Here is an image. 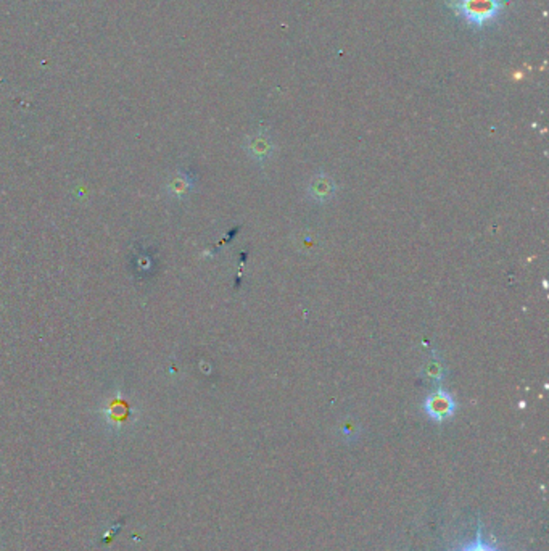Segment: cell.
Returning a JSON list of instances; mask_svg holds the SVG:
<instances>
[{
  "instance_id": "1",
  "label": "cell",
  "mask_w": 549,
  "mask_h": 551,
  "mask_svg": "<svg viewBox=\"0 0 549 551\" xmlns=\"http://www.w3.org/2000/svg\"><path fill=\"white\" fill-rule=\"evenodd\" d=\"M456 12L469 25L485 26L495 21L501 12L499 0H458Z\"/></svg>"
},
{
  "instance_id": "2",
  "label": "cell",
  "mask_w": 549,
  "mask_h": 551,
  "mask_svg": "<svg viewBox=\"0 0 549 551\" xmlns=\"http://www.w3.org/2000/svg\"><path fill=\"white\" fill-rule=\"evenodd\" d=\"M456 400L444 388L438 387L424 400V411L435 422H444L451 419L456 413Z\"/></svg>"
},
{
  "instance_id": "3",
  "label": "cell",
  "mask_w": 549,
  "mask_h": 551,
  "mask_svg": "<svg viewBox=\"0 0 549 551\" xmlns=\"http://www.w3.org/2000/svg\"><path fill=\"white\" fill-rule=\"evenodd\" d=\"M337 194V184L332 176L325 173H318L311 178L306 186V197L314 203H327Z\"/></svg>"
},
{
  "instance_id": "4",
  "label": "cell",
  "mask_w": 549,
  "mask_h": 551,
  "mask_svg": "<svg viewBox=\"0 0 549 551\" xmlns=\"http://www.w3.org/2000/svg\"><path fill=\"white\" fill-rule=\"evenodd\" d=\"M245 150H247L248 156L253 161H257V163H266L274 155L276 145H274L271 136L268 132H257V134L247 137Z\"/></svg>"
},
{
  "instance_id": "5",
  "label": "cell",
  "mask_w": 549,
  "mask_h": 551,
  "mask_svg": "<svg viewBox=\"0 0 549 551\" xmlns=\"http://www.w3.org/2000/svg\"><path fill=\"white\" fill-rule=\"evenodd\" d=\"M444 374H446V368H444V363L442 358L437 355L430 356V360L424 364L422 369V376L427 379V381L432 382H442Z\"/></svg>"
},
{
  "instance_id": "6",
  "label": "cell",
  "mask_w": 549,
  "mask_h": 551,
  "mask_svg": "<svg viewBox=\"0 0 549 551\" xmlns=\"http://www.w3.org/2000/svg\"><path fill=\"white\" fill-rule=\"evenodd\" d=\"M295 244L303 253H314L319 249V237L310 231H301L295 236Z\"/></svg>"
},
{
  "instance_id": "7",
  "label": "cell",
  "mask_w": 549,
  "mask_h": 551,
  "mask_svg": "<svg viewBox=\"0 0 549 551\" xmlns=\"http://www.w3.org/2000/svg\"><path fill=\"white\" fill-rule=\"evenodd\" d=\"M461 551H498L495 548L493 545L486 543L484 540V537H482V524L479 521V529H477V539L472 541V543H469L466 548H462Z\"/></svg>"
}]
</instances>
